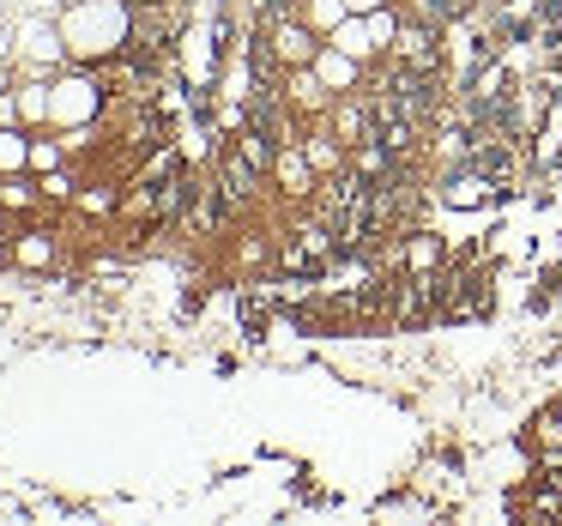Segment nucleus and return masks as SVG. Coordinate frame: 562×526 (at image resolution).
I'll return each mask as SVG.
<instances>
[{
  "instance_id": "obj_1",
  "label": "nucleus",
  "mask_w": 562,
  "mask_h": 526,
  "mask_svg": "<svg viewBox=\"0 0 562 526\" xmlns=\"http://www.w3.org/2000/svg\"><path fill=\"white\" fill-rule=\"evenodd\" d=\"M315 79H321L327 91H345V86L357 79V55H345L339 43H333V49H321V55H315Z\"/></svg>"
},
{
  "instance_id": "obj_2",
  "label": "nucleus",
  "mask_w": 562,
  "mask_h": 526,
  "mask_svg": "<svg viewBox=\"0 0 562 526\" xmlns=\"http://www.w3.org/2000/svg\"><path fill=\"white\" fill-rule=\"evenodd\" d=\"M333 43H339L345 55H357V61H363L369 49H381V43H375V25H363V13H351V19H345V25L333 31Z\"/></svg>"
},
{
  "instance_id": "obj_3",
  "label": "nucleus",
  "mask_w": 562,
  "mask_h": 526,
  "mask_svg": "<svg viewBox=\"0 0 562 526\" xmlns=\"http://www.w3.org/2000/svg\"><path fill=\"white\" fill-rule=\"evenodd\" d=\"M272 49H279V61H308V55H315V37H308L303 25H272Z\"/></svg>"
},
{
  "instance_id": "obj_4",
  "label": "nucleus",
  "mask_w": 562,
  "mask_h": 526,
  "mask_svg": "<svg viewBox=\"0 0 562 526\" xmlns=\"http://www.w3.org/2000/svg\"><path fill=\"white\" fill-rule=\"evenodd\" d=\"M13 260H19V267H49V260H55V243H49L43 231H31L25 243L13 248Z\"/></svg>"
},
{
  "instance_id": "obj_5",
  "label": "nucleus",
  "mask_w": 562,
  "mask_h": 526,
  "mask_svg": "<svg viewBox=\"0 0 562 526\" xmlns=\"http://www.w3.org/2000/svg\"><path fill=\"white\" fill-rule=\"evenodd\" d=\"M279 182L291 188V194H303V188H308V164L296 158V152H279Z\"/></svg>"
},
{
  "instance_id": "obj_6",
  "label": "nucleus",
  "mask_w": 562,
  "mask_h": 526,
  "mask_svg": "<svg viewBox=\"0 0 562 526\" xmlns=\"http://www.w3.org/2000/svg\"><path fill=\"white\" fill-rule=\"evenodd\" d=\"M25 164H31V139L0 134V170H25Z\"/></svg>"
},
{
  "instance_id": "obj_7",
  "label": "nucleus",
  "mask_w": 562,
  "mask_h": 526,
  "mask_svg": "<svg viewBox=\"0 0 562 526\" xmlns=\"http://www.w3.org/2000/svg\"><path fill=\"white\" fill-rule=\"evenodd\" d=\"M49 103H55V98H43V86H25V98H19V115H25V122H43V115H49Z\"/></svg>"
},
{
  "instance_id": "obj_8",
  "label": "nucleus",
  "mask_w": 562,
  "mask_h": 526,
  "mask_svg": "<svg viewBox=\"0 0 562 526\" xmlns=\"http://www.w3.org/2000/svg\"><path fill=\"white\" fill-rule=\"evenodd\" d=\"M0 200L25 212V206H37V188H31V182H7V188H0Z\"/></svg>"
},
{
  "instance_id": "obj_9",
  "label": "nucleus",
  "mask_w": 562,
  "mask_h": 526,
  "mask_svg": "<svg viewBox=\"0 0 562 526\" xmlns=\"http://www.w3.org/2000/svg\"><path fill=\"white\" fill-rule=\"evenodd\" d=\"M31 164H37V170H61V146H43V139H31Z\"/></svg>"
},
{
  "instance_id": "obj_10",
  "label": "nucleus",
  "mask_w": 562,
  "mask_h": 526,
  "mask_svg": "<svg viewBox=\"0 0 562 526\" xmlns=\"http://www.w3.org/2000/svg\"><path fill=\"white\" fill-rule=\"evenodd\" d=\"M243 158L260 170V164H267V134H243Z\"/></svg>"
},
{
  "instance_id": "obj_11",
  "label": "nucleus",
  "mask_w": 562,
  "mask_h": 526,
  "mask_svg": "<svg viewBox=\"0 0 562 526\" xmlns=\"http://www.w3.org/2000/svg\"><path fill=\"white\" fill-rule=\"evenodd\" d=\"M308 164H315V170H333V164H339V152H333L327 139H315V146H308Z\"/></svg>"
},
{
  "instance_id": "obj_12",
  "label": "nucleus",
  "mask_w": 562,
  "mask_h": 526,
  "mask_svg": "<svg viewBox=\"0 0 562 526\" xmlns=\"http://www.w3.org/2000/svg\"><path fill=\"white\" fill-rule=\"evenodd\" d=\"M43 194H49V200H67V194H74V182H67L61 170H49V176H43Z\"/></svg>"
},
{
  "instance_id": "obj_13",
  "label": "nucleus",
  "mask_w": 562,
  "mask_h": 526,
  "mask_svg": "<svg viewBox=\"0 0 562 526\" xmlns=\"http://www.w3.org/2000/svg\"><path fill=\"white\" fill-rule=\"evenodd\" d=\"M79 206H86V212H110V206H115V194H103V188H98V194H86Z\"/></svg>"
},
{
  "instance_id": "obj_14",
  "label": "nucleus",
  "mask_w": 562,
  "mask_h": 526,
  "mask_svg": "<svg viewBox=\"0 0 562 526\" xmlns=\"http://www.w3.org/2000/svg\"><path fill=\"white\" fill-rule=\"evenodd\" d=\"M13 115H19V103H13V98H0V127L13 122Z\"/></svg>"
},
{
  "instance_id": "obj_15",
  "label": "nucleus",
  "mask_w": 562,
  "mask_h": 526,
  "mask_svg": "<svg viewBox=\"0 0 562 526\" xmlns=\"http://www.w3.org/2000/svg\"><path fill=\"white\" fill-rule=\"evenodd\" d=\"M345 7H351V13H375L381 0H345Z\"/></svg>"
},
{
  "instance_id": "obj_16",
  "label": "nucleus",
  "mask_w": 562,
  "mask_h": 526,
  "mask_svg": "<svg viewBox=\"0 0 562 526\" xmlns=\"http://www.w3.org/2000/svg\"><path fill=\"white\" fill-rule=\"evenodd\" d=\"M7 49H13V37H7V31H0V61H7Z\"/></svg>"
},
{
  "instance_id": "obj_17",
  "label": "nucleus",
  "mask_w": 562,
  "mask_h": 526,
  "mask_svg": "<svg viewBox=\"0 0 562 526\" xmlns=\"http://www.w3.org/2000/svg\"><path fill=\"white\" fill-rule=\"evenodd\" d=\"M67 7H79V0H67Z\"/></svg>"
}]
</instances>
